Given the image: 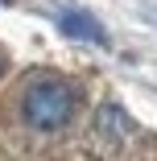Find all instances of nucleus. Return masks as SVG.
Masks as SVG:
<instances>
[{"instance_id":"nucleus-2","label":"nucleus","mask_w":157,"mask_h":161,"mask_svg":"<svg viewBox=\"0 0 157 161\" xmlns=\"http://www.w3.org/2000/svg\"><path fill=\"white\" fill-rule=\"evenodd\" d=\"M62 25V33H70V37H83V42H104V25L95 17H87V13H62L58 17Z\"/></svg>"},{"instance_id":"nucleus-1","label":"nucleus","mask_w":157,"mask_h":161,"mask_svg":"<svg viewBox=\"0 0 157 161\" xmlns=\"http://www.w3.org/2000/svg\"><path fill=\"white\" fill-rule=\"evenodd\" d=\"M21 116H25L29 128H37V132H58V128H66L70 116H75V87L62 83V79L29 83L25 95H21Z\"/></svg>"}]
</instances>
